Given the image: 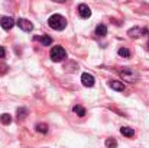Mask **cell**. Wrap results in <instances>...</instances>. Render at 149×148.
<instances>
[{
	"label": "cell",
	"mask_w": 149,
	"mask_h": 148,
	"mask_svg": "<svg viewBox=\"0 0 149 148\" xmlns=\"http://www.w3.org/2000/svg\"><path fill=\"white\" fill-rule=\"evenodd\" d=\"M120 134H122V135H125V137H127V138H132V137L135 135V131H133L132 128L123 126V128H120Z\"/></svg>",
	"instance_id": "obj_10"
},
{
	"label": "cell",
	"mask_w": 149,
	"mask_h": 148,
	"mask_svg": "<svg viewBox=\"0 0 149 148\" xmlns=\"http://www.w3.org/2000/svg\"><path fill=\"white\" fill-rule=\"evenodd\" d=\"M109 86L113 89V90H116V92H125V84L122 83V81H117V80H111L110 83H109Z\"/></svg>",
	"instance_id": "obj_9"
},
{
	"label": "cell",
	"mask_w": 149,
	"mask_h": 148,
	"mask_svg": "<svg viewBox=\"0 0 149 148\" xmlns=\"http://www.w3.org/2000/svg\"><path fill=\"white\" fill-rule=\"evenodd\" d=\"M26 116H28V110H26L25 107H19V109H17V119L22 121V119H25Z\"/></svg>",
	"instance_id": "obj_15"
},
{
	"label": "cell",
	"mask_w": 149,
	"mask_h": 148,
	"mask_svg": "<svg viewBox=\"0 0 149 148\" xmlns=\"http://www.w3.org/2000/svg\"><path fill=\"white\" fill-rule=\"evenodd\" d=\"M48 25H49V28L55 29V31H62L67 26V20L61 15H52L48 19Z\"/></svg>",
	"instance_id": "obj_1"
},
{
	"label": "cell",
	"mask_w": 149,
	"mask_h": 148,
	"mask_svg": "<svg viewBox=\"0 0 149 148\" xmlns=\"http://www.w3.org/2000/svg\"><path fill=\"white\" fill-rule=\"evenodd\" d=\"M0 122H1L3 125H9V123L12 122V116H10L9 113H3V115L0 116Z\"/></svg>",
	"instance_id": "obj_14"
},
{
	"label": "cell",
	"mask_w": 149,
	"mask_h": 148,
	"mask_svg": "<svg viewBox=\"0 0 149 148\" xmlns=\"http://www.w3.org/2000/svg\"><path fill=\"white\" fill-rule=\"evenodd\" d=\"M146 47H148V49H149V41H148V45H146Z\"/></svg>",
	"instance_id": "obj_20"
},
{
	"label": "cell",
	"mask_w": 149,
	"mask_h": 148,
	"mask_svg": "<svg viewBox=\"0 0 149 148\" xmlns=\"http://www.w3.org/2000/svg\"><path fill=\"white\" fill-rule=\"evenodd\" d=\"M16 25H17L22 31H25V32H31V31H33V25H32V22L28 20V19H19V20L16 22Z\"/></svg>",
	"instance_id": "obj_4"
},
{
	"label": "cell",
	"mask_w": 149,
	"mask_h": 148,
	"mask_svg": "<svg viewBox=\"0 0 149 148\" xmlns=\"http://www.w3.org/2000/svg\"><path fill=\"white\" fill-rule=\"evenodd\" d=\"M143 32H146V31L145 29H141L139 26H135V28H132V29L127 31V35L130 38H139L141 35H143Z\"/></svg>",
	"instance_id": "obj_8"
},
{
	"label": "cell",
	"mask_w": 149,
	"mask_h": 148,
	"mask_svg": "<svg viewBox=\"0 0 149 148\" xmlns=\"http://www.w3.org/2000/svg\"><path fill=\"white\" fill-rule=\"evenodd\" d=\"M36 131L41 134H47L48 132V125L47 123H38L36 125Z\"/></svg>",
	"instance_id": "obj_17"
},
{
	"label": "cell",
	"mask_w": 149,
	"mask_h": 148,
	"mask_svg": "<svg viewBox=\"0 0 149 148\" xmlns=\"http://www.w3.org/2000/svg\"><path fill=\"white\" fill-rule=\"evenodd\" d=\"M72 112L77 113L78 116H86V109H84L83 106H80V105H75V106L72 107Z\"/></svg>",
	"instance_id": "obj_13"
},
{
	"label": "cell",
	"mask_w": 149,
	"mask_h": 148,
	"mask_svg": "<svg viewBox=\"0 0 149 148\" xmlns=\"http://www.w3.org/2000/svg\"><path fill=\"white\" fill-rule=\"evenodd\" d=\"M78 13H80V16L83 18V19H87V18H90L91 16V9L87 6V4H80L78 6Z\"/></svg>",
	"instance_id": "obj_7"
},
{
	"label": "cell",
	"mask_w": 149,
	"mask_h": 148,
	"mask_svg": "<svg viewBox=\"0 0 149 148\" xmlns=\"http://www.w3.org/2000/svg\"><path fill=\"white\" fill-rule=\"evenodd\" d=\"M36 39H39L42 42V45H45V47H49L51 44H52V38H51L49 35H42L41 38H36Z\"/></svg>",
	"instance_id": "obj_12"
},
{
	"label": "cell",
	"mask_w": 149,
	"mask_h": 148,
	"mask_svg": "<svg viewBox=\"0 0 149 148\" xmlns=\"http://www.w3.org/2000/svg\"><path fill=\"white\" fill-rule=\"evenodd\" d=\"M6 57V49L4 47H0V58H4Z\"/></svg>",
	"instance_id": "obj_19"
},
{
	"label": "cell",
	"mask_w": 149,
	"mask_h": 148,
	"mask_svg": "<svg viewBox=\"0 0 149 148\" xmlns=\"http://www.w3.org/2000/svg\"><path fill=\"white\" fill-rule=\"evenodd\" d=\"M49 55H51V60H52V61L59 62V61H62V60L67 57V52H65V49L62 48V47L56 45V47H54V48L51 49Z\"/></svg>",
	"instance_id": "obj_3"
},
{
	"label": "cell",
	"mask_w": 149,
	"mask_h": 148,
	"mask_svg": "<svg viewBox=\"0 0 149 148\" xmlns=\"http://www.w3.org/2000/svg\"><path fill=\"white\" fill-rule=\"evenodd\" d=\"M81 83H83V86H86V87H93L94 83H96V80H94V77H93L91 74L84 73V74L81 76Z\"/></svg>",
	"instance_id": "obj_6"
},
{
	"label": "cell",
	"mask_w": 149,
	"mask_h": 148,
	"mask_svg": "<svg viewBox=\"0 0 149 148\" xmlns=\"http://www.w3.org/2000/svg\"><path fill=\"white\" fill-rule=\"evenodd\" d=\"M96 35H97V36H106V35H107V28H106V25L100 23L99 26L96 28Z\"/></svg>",
	"instance_id": "obj_11"
},
{
	"label": "cell",
	"mask_w": 149,
	"mask_h": 148,
	"mask_svg": "<svg viewBox=\"0 0 149 148\" xmlns=\"http://www.w3.org/2000/svg\"><path fill=\"white\" fill-rule=\"evenodd\" d=\"M0 25H1V28H3L4 31H10V29L15 26V20H13L10 16H3V18L0 19Z\"/></svg>",
	"instance_id": "obj_5"
},
{
	"label": "cell",
	"mask_w": 149,
	"mask_h": 148,
	"mask_svg": "<svg viewBox=\"0 0 149 148\" xmlns=\"http://www.w3.org/2000/svg\"><path fill=\"white\" fill-rule=\"evenodd\" d=\"M117 54H119L120 57H125V58H129V57H130V51L127 48H120L117 51Z\"/></svg>",
	"instance_id": "obj_18"
},
{
	"label": "cell",
	"mask_w": 149,
	"mask_h": 148,
	"mask_svg": "<svg viewBox=\"0 0 149 148\" xmlns=\"http://www.w3.org/2000/svg\"><path fill=\"white\" fill-rule=\"evenodd\" d=\"M117 147V141L114 138H107L106 140V148H116Z\"/></svg>",
	"instance_id": "obj_16"
},
{
	"label": "cell",
	"mask_w": 149,
	"mask_h": 148,
	"mask_svg": "<svg viewBox=\"0 0 149 148\" xmlns=\"http://www.w3.org/2000/svg\"><path fill=\"white\" fill-rule=\"evenodd\" d=\"M120 77L125 80V81H129V83H135L138 79H139V74L138 71H135L133 68H129V67H125L119 71Z\"/></svg>",
	"instance_id": "obj_2"
}]
</instances>
